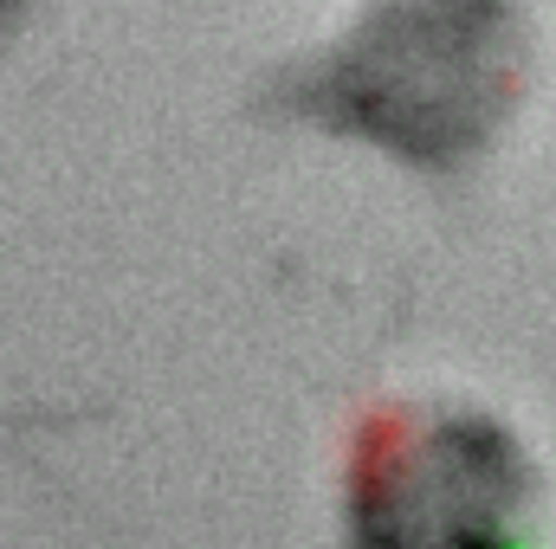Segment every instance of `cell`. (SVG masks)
<instances>
[{"label":"cell","instance_id":"obj_1","mask_svg":"<svg viewBox=\"0 0 556 549\" xmlns=\"http://www.w3.org/2000/svg\"><path fill=\"white\" fill-rule=\"evenodd\" d=\"M531 39L511 0H382L291 78V104L415 168H466L525 98Z\"/></svg>","mask_w":556,"mask_h":549},{"label":"cell","instance_id":"obj_2","mask_svg":"<svg viewBox=\"0 0 556 549\" xmlns=\"http://www.w3.org/2000/svg\"><path fill=\"white\" fill-rule=\"evenodd\" d=\"M538 465L485 408L395 401L356 426L343 524L356 549H531Z\"/></svg>","mask_w":556,"mask_h":549},{"label":"cell","instance_id":"obj_3","mask_svg":"<svg viewBox=\"0 0 556 549\" xmlns=\"http://www.w3.org/2000/svg\"><path fill=\"white\" fill-rule=\"evenodd\" d=\"M20 7H26V0H0V33H7V20H13Z\"/></svg>","mask_w":556,"mask_h":549}]
</instances>
